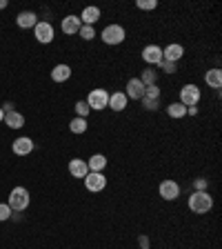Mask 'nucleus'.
Returning <instances> with one entry per match:
<instances>
[{
  "instance_id": "nucleus-1",
  "label": "nucleus",
  "mask_w": 222,
  "mask_h": 249,
  "mask_svg": "<svg viewBox=\"0 0 222 249\" xmlns=\"http://www.w3.org/2000/svg\"><path fill=\"white\" fill-rule=\"evenodd\" d=\"M187 205H189V209L193 213H200L202 216V213H209L213 209V196L209 192H191Z\"/></svg>"
},
{
  "instance_id": "nucleus-2",
  "label": "nucleus",
  "mask_w": 222,
  "mask_h": 249,
  "mask_svg": "<svg viewBox=\"0 0 222 249\" xmlns=\"http://www.w3.org/2000/svg\"><path fill=\"white\" fill-rule=\"evenodd\" d=\"M31 196L25 187H14L9 192V198H7V205L11 207V212H25L29 207Z\"/></svg>"
},
{
  "instance_id": "nucleus-3",
  "label": "nucleus",
  "mask_w": 222,
  "mask_h": 249,
  "mask_svg": "<svg viewBox=\"0 0 222 249\" xmlns=\"http://www.w3.org/2000/svg\"><path fill=\"white\" fill-rule=\"evenodd\" d=\"M100 38H102L104 45H120V42H124V38H127V31H124L122 25H116V22H111V25H107L102 29V34H100Z\"/></svg>"
},
{
  "instance_id": "nucleus-4",
  "label": "nucleus",
  "mask_w": 222,
  "mask_h": 249,
  "mask_svg": "<svg viewBox=\"0 0 222 249\" xmlns=\"http://www.w3.org/2000/svg\"><path fill=\"white\" fill-rule=\"evenodd\" d=\"M85 103L89 105L91 111H102V109H107V105H109V91L107 89H91V91L87 93Z\"/></svg>"
},
{
  "instance_id": "nucleus-5",
  "label": "nucleus",
  "mask_w": 222,
  "mask_h": 249,
  "mask_svg": "<svg viewBox=\"0 0 222 249\" xmlns=\"http://www.w3.org/2000/svg\"><path fill=\"white\" fill-rule=\"evenodd\" d=\"M200 98H202V91L198 85H185V87L180 89V100H178V103L185 105V107H198Z\"/></svg>"
},
{
  "instance_id": "nucleus-6",
  "label": "nucleus",
  "mask_w": 222,
  "mask_h": 249,
  "mask_svg": "<svg viewBox=\"0 0 222 249\" xmlns=\"http://www.w3.org/2000/svg\"><path fill=\"white\" fill-rule=\"evenodd\" d=\"M34 36H36L38 42L49 45V42H53V38H56V31H53L49 20H38V25L34 27Z\"/></svg>"
},
{
  "instance_id": "nucleus-7",
  "label": "nucleus",
  "mask_w": 222,
  "mask_h": 249,
  "mask_svg": "<svg viewBox=\"0 0 222 249\" xmlns=\"http://www.w3.org/2000/svg\"><path fill=\"white\" fill-rule=\"evenodd\" d=\"M158 194H160L162 200H178L180 198V185H178L176 180H171V178H167V180L160 182V187H158Z\"/></svg>"
},
{
  "instance_id": "nucleus-8",
  "label": "nucleus",
  "mask_w": 222,
  "mask_h": 249,
  "mask_svg": "<svg viewBox=\"0 0 222 249\" xmlns=\"http://www.w3.org/2000/svg\"><path fill=\"white\" fill-rule=\"evenodd\" d=\"M83 180H85L87 192H91V194H98L107 187V176H104V174H96V171H89Z\"/></svg>"
},
{
  "instance_id": "nucleus-9",
  "label": "nucleus",
  "mask_w": 222,
  "mask_h": 249,
  "mask_svg": "<svg viewBox=\"0 0 222 249\" xmlns=\"http://www.w3.org/2000/svg\"><path fill=\"white\" fill-rule=\"evenodd\" d=\"M124 96L129 100H142L145 98V85L140 83V78H131L127 87H124Z\"/></svg>"
},
{
  "instance_id": "nucleus-10",
  "label": "nucleus",
  "mask_w": 222,
  "mask_h": 249,
  "mask_svg": "<svg viewBox=\"0 0 222 249\" xmlns=\"http://www.w3.org/2000/svg\"><path fill=\"white\" fill-rule=\"evenodd\" d=\"M80 27H83V22H80V18H78L76 14L65 16V18H62V22H60L62 34H67V36H76L78 31H80Z\"/></svg>"
},
{
  "instance_id": "nucleus-11",
  "label": "nucleus",
  "mask_w": 222,
  "mask_h": 249,
  "mask_svg": "<svg viewBox=\"0 0 222 249\" xmlns=\"http://www.w3.org/2000/svg\"><path fill=\"white\" fill-rule=\"evenodd\" d=\"M34 140L29 138V136H20V138L14 140V145H11V151H14L16 156H29L31 151H34Z\"/></svg>"
},
{
  "instance_id": "nucleus-12",
  "label": "nucleus",
  "mask_w": 222,
  "mask_h": 249,
  "mask_svg": "<svg viewBox=\"0 0 222 249\" xmlns=\"http://www.w3.org/2000/svg\"><path fill=\"white\" fill-rule=\"evenodd\" d=\"M185 56V47L178 45V42H171V45L162 47V60H169V62H180V58Z\"/></svg>"
},
{
  "instance_id": "nucleus-13",
  "label": "nucleus",
  "mask_w": 222,
  "mask_h": 249,
  "mask_svg": "<svg viewBox=\"0 0 222 249\" xmlns=\"http://www.w3.org/2000/svg\"><path fill=\"white\" fill-rule=\"evenodd\" d=\"M142 60H145L147 65L158 67V62L162 60V47L160 45H147L145 49H142Z\"/></svg>"
},
{
  "instance_id": "nucleus-14",
  "label": "nucleus",
  "mask_w": 222,
  "mask_h": 249,
  "mask_svg": "<svg viewBox=\"0 0 222 249\" xmlns=\"http://www.w3.org/2000/svg\"><path fill=\"white\" fill-rule=\"evenodd\" d=\"M100 16H102V11H100V7H96V5H89V7H85L83 11H80V22L83 25H96V22L100 20Z\"/></svg>"
},
{
  "instance_id": "nucleus-15",
  "label": "nucleus",
  "mask_w": 222,
  "mask_h": 249,
  "mask_svg": "<svg viewBox=\"0 0 222 249\" xmlns=\"http://www.w3.org/2000/svg\"><path fill=\"white\" fill-rule=\"evenodd\" d=\"M16 25L20 29H34L38 25V14L36 11H20L16 16Z\"/></svg>"
},
{
  "instance_id": "nucleus-16",
  "label": "nucleus",
  "mask_w": 222,
  "mask_h": 249,
  "mask_svg": "<svg viewBox=\"0 0 222 249\" xmlns=\"http://www.w3.org/2000/svg\"><path fill=\"white\" fill-rule=\"evenodd\" d=\"M69 174H71L73 178H85L89 174V167H87V160H83V158H71L67 165Z\"/></svg>"
},
{
  "instance_id": "nucleus-17",
  "label": "nucleus",
  "mask_w": 222,
  "mask_h": 249,
  "mask_svg": "<svg viewBox=\"0 0 222 249\" xmlns=\"http://www.w3.org/2000/svg\"><path fill=\"white\" fill-rule=\"evenodd\" d=\"M127 105H129V98L124 96V91H114L109 93V109H114V111H124L127 109Z\"/></svg>"
},
{
  "instance_id": "nucleus-18",
  "label": "nucleus",
  "mask_w": 222,
  "mask_h": 249,
  "mask_svg": "<svg viewBox=\"0 0 222 249\" xmlns=\"http://www.w3.org/2000/svg\"><path fill=\"white\" fill-rule=\"evenodd\" d=\"M205 83H207L211 89L220 91V89H222V69H220V67L209 69V71L205 73Z\"/></svg>"
},
{
  "instance_id": "nucleus-19",
  "label": "nucleus",
  "mask_w": 222,
  "mask_h": 249,
  "mask_svg": "<svg viewBox=\"0 0 222 249\" xmlns=\"http://www.w3.org/2000/svg\"><path fill=\"white\" fill-rule=\"evenodd\" d=\"M69 78H71V67L65 65V62H60V65H56V67L51 69V80L53 83H67Z\"/></svg>"
},
{
  "instance_id": "nucleus-20",
  "label": "nucleus",
  "mask_w": 222,
  "mask_h": 249,
  "mask_svg": "<svg viewBox=\"0 0 222 249\" xmlns=\"http://www.w3.org/2000/svg\"><path fill=\"white\" fill-rule=\"evenodd\" d=\"M2 123H5L9 129H22V127H25V116L14 109V111L5 114V120H2Z\"/></svg>"
},
{
  "instance_id": "nucleus-21",
  "label": "nucleus",
  "mask_w": 222,
  "mask_h": 249,
  "mask_svg": "<svg viewBox=\"0 0 222 249\" xmlns=\"http://www.w3.org/2000/svg\"><path fill=\"white\" fill-rule=\"evenodd\" d=\"M89 171H96V174H104V167H107V156L104 154H93L87 160Z\"/></svg>"
},
{
  "instance_id": "nucleus-22",
  "label": "nucleus",
  "mask_w": 222,
  "mask_h": 249,
  "mask_svg": "<svg viewBox=\"0 0 222 249\" xmlns=\"http://www.w3.org/2000/svg\"><path fill=\"white\" fill-rule=\"evenodd\" d=\"M140 83L145 85V87H149V85H158V71H155V67H147L142 69V73H140Z\"/></svg>"
},
{
  "instance_id": "nucleus-23",
  "label": "nucleus",
  "mask_w": 222,
  "mask_h": 249,
  "mask_svg": "<svg viewBox=\"0 0 222 249\" xmlns=\"http://www.w3.org/2000/svg\"><path fill=\"white\" fill-rule=\"evenodd\" d=\"M167 114H169V118L180 120V118H185L187 116V107L185 105H180V103H171L169 107H167Z\"/></svg>"
},
{
  "instance_id": "nucleus-24",
  "label": "nucleus",
  "mask_w": 222,
  "mask_h": 249,
  "mask_svg": "<svg viewBox=\"0 0 222 249\" xmlns=\"http://www.w3.org/2000/svg\"><path fill=\"white\" fill-rule=\"evenodd\" d=\"M69 129H71V134H85V131L89 129V123H87V118H73L71 123H69Z\"/></svg>"
},
{
  "instance_id": "nucleus-25",
  "label": "nucleus",
  "mask_w": 222,
  "mask_h": 249,
  "mask_svg": "<svg viewBox=\"0 0 222 249\" xmlns=\"http://www.w3.org/2000/svg\"><path fill=\"white\" fill-rule=\"evenodd\" d=\"M78 36L83 38V40H93L98 34H96V29H93L91 25H83L80 27V31H78Z\"/></svg>"
},
{
  "instance_id": "nucleus-26",
  "label": "nucleus",
  "mask_w": 222,
  "mask_h": 249,
  "mask_svg": "<svg viewBox=\"0 0 222 249\" xmlns=\"http://www.w3.org/2000/svg\"><path fill=\"white\" fill-rule=\"evenodd\" d=\"M176 73L178 71V65L176 62H169V60H160L158 62V73Z\"/></svg>"
},
{
  "instance_id": "nucleus-27",
  "label": "nucleus",
  "mask_w": 222,
  "mask_h": 249,
  "mask_svg": "<svg viewBox=\"0 0 222 249\" xmlns=\"http://www.w3.org/2000/svg\"><path fill=\"white\" fill-rule=\"evenodd\" d=\"M140 105H142V109H145V111H155V109L160 107V100H158V98H147V96H145V98L140 100Z\"/></svg>"
},
{
  "instance_id": "nucleus-28",
  "label": "nucleus",
  "mask_w": 222,
  "mask_h": 249,
  "mask_svg": "<svg viewBox=\"0 0 222 249\" xmlns=\"http://www.w3.org/2000/svg\"><path fill=\"white\" fill-rule=\"evenodd\" d=\"M89 114H91L89 105L85 103V100H78V103H76V116H78V118H89Z\"/></svg>"
},
{
  "instance_id": "nucleus-29",
  "label": "nucleus",
  "mask_w": 222,
  "mask_h": 249,
  "mask_svg": "<svg viewBox=\"0 0 222 249\" xmlns=\"http://www.w3.org/2000/svg\"><path fill=\"white\" fill-rule=\"evenodd\" d=\"M136 7L142 11H151L158 7V0H136Z\"/></svg>"
},
{
  "instance_id": "nucleus-30",
  "label": "nucleus",
  "mask_w": 222,
  "mask_h": 249,
  "mask_svg": "<svg viewBox=\"0 0 222 249\" xmlns=\"http://www.w3.org/2000/svg\"><path fill=\"white\" fill-rule=\"evenodd\" d=\"M193 192H209L207 178H196V180H193Z\"/></svg>"
},
{
  "instance_id": "nucleus-31",
  "label": "nucleus",
  "mask_w": 222,
  "mask_h": 249,
  "mask_svg": "<svg viewBox=\"0 0 222 249\" xmlns=\"http://www.w3.org/2000/svg\"><path fill=\"white\" fill-rule=\"evenodd\" d=\"M11 207L7 205V202H0V223H5V220H9L11 218Z\"/></svg>"
},
{
  "instance_id": "nucleus-32",
  "label": "nucleus",
  "mask_w": 222,
  "mask_h": 249,
  "mask_svg": "<svg viewBox=\"0 0 222 249\" xmlns=\"http://www.w3.org/2000/svg\"><path fill=\"white\" fill-rule=\"evenodd\" d=\"M145 96L147 98H158L160 100V87H158V85H149V87H145Z\"/></svg>"
},
{
  "instance_id": "nucleus-33",
  "label": "nucleus",
  "mask_w": 222,
  "mask_h": 249,
  "mask_svg": "<svg viewBox=\"0 0 222 249\" xmlns=\"http://www.w3.org/2000/svg\"><path fill=\"white\" fill-rule=\"evenodd\" d=\"M138 245H140V249H149V238H147V236H140Z\"/></svg>"
},
{
  "instance_id": "nucleus-34",
  "label": "nucleus",
  "mask_w": 222,
  "mask_h": 249,
  "mask_svg": "<svg viewBox=\"0 0 222 249\" xmlns=\"http://www.w3.org/2000/svg\"><path fill=\"white\" fill-rule=\"evenodd\" d=\"M187 116H198V107H187Z\"/></svg>"
},
{
  "instance_id": "nucleus-35",
  "label": "nucleus",
  "mask_w": 222,
  "mask_h": 249,
  "mask_svg": "<svg viewBox=\"0 0 222 249\" xmlns=\"http://www.w3.org/2000/svg\"><path fill=\"white\" fill-rule=\"evenodd\" d=\"M0 9H7V0H0Z\"/></svg>"
},
{
  "instance_id": "nucleus-36",
  "label": "nucleus",
  "mask_w": 222,
  "mask_h": 249,
  "mask_svg": "<svg viewBox=\"0 0 222 249\" xmlns=\"http://www.w3.org/2000/svg\"><path fill=\"white\" fill-rule=\"evenodd\" d=\"M2 120H5V111H2V109H0V123H2Z\"/></svg>"
}]
</instances>
